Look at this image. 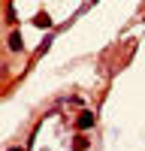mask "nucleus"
<instances>
[{
	"instance_id": "nucleus-2",
	"label": "nucleus",
	"mask_w": 145,
	"mask_h": 151,
	"mask_svg": "<svg viewBox=\"0 0 145 151\" xmlns=\"http://www.w3.org/2000/svg\"><path fill=\"white\" fill-rule=\"evenodd\" d=\"M9 48L12 52H21V36L18 33H9Z\"/></svg>"
},
{
	"instance_id": "nucleus-3",
	"label": "nucleus",
	"mask_w": 145,
	"mask_h": 151,
	"mask_svg": "<svg viewBox=\"0 0 145 151\" xmlns=\"http://www.w3.org/2000/svg\"><path fill=\"white\" fill-rule=\"evenodd\" d=\"M36 24H39V27H48V15H45V12H39V15H36Z\"/></svg>"
},
{
	"instance_id": "nucleus-1",
	"label": "nucleus",
	"mask_w": 145,
	"mask_h": 151,
	"mask_svg": "<svg viewBox=\"0 0 145 151\" xmlns=\"http://www.w3.org/2000/svg\"><path fill=\"white\" fill-rule=\"evenodd\" d=\"M76 124H79V130H88V127H94V115H91V112H82Z\"/></svg>"
},
{
	"instance_id": "nucleus-4",
	"label": "nucleus",
	"mask_w": 145,
	"mask_h": 151,
	"mask_svg": "<svg viewBox=\"0 0 145 151\" xmlns=\"http://www.w3.org/2000/svg\"><path fill=\"white\" fill-rule=\"evenodd\" d=\"M72 148H76V151H85V148H88V142H85V139H76V142H72Z\"/></svg>"
}]
</instances>
